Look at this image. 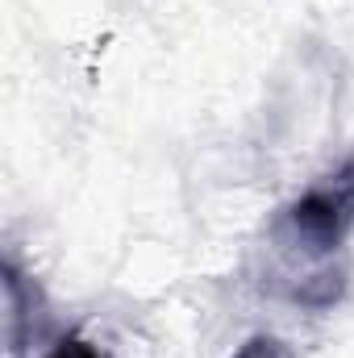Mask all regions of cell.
I'll use <instances>...</instances> for the list:
<instances>
[{"mask_svg":"<svg viewBox=\"0 0 354 358\" xmlns=\"http://www.w3.org/2000/svg\"><path fill=\"white\" fill-rule=\"evenodd\" d=\"M354 229V155L330 176H321L313 187H304L292 204L279 208L271 221V246L288 271L300 279V271H313L309 283H321L325 300L334 304L342 292V271H330L334 255H342ZM309 300V287L300 304Z\"/></svg>","mask_w":354,"mask_h":358,"instance_id":"cell-1","label":"cell"},{"mask_svg":"<svg viewBox=\"0 0 354 358\" xmlns=\"http://www.w3.org/2000/svg\"><path fill=\"white\" fill-rule=\"evenodd\" d=\"M42 358H108L96 342H88V338H80V334H67V338H59L50 350Z\"/></svg>","mask_w":354,"mask_h":358,"instance_id":"cell-2","label":"cell"},{"mask_svg":"<svg viewBox=\"0 0 354 358\" xmlns=\"http://www.w3.org/2000/svg\"><path fill=\"white\" fill-rule=\"evenodd\" d=\"M234 358H296V355H292L279 338H267V334H259V338H250V342H246V346H242Z\"/></svg>","mask_w":354,"mask_h":358,"instance_id":"cell-3","label":"cell"}]
</instances>
